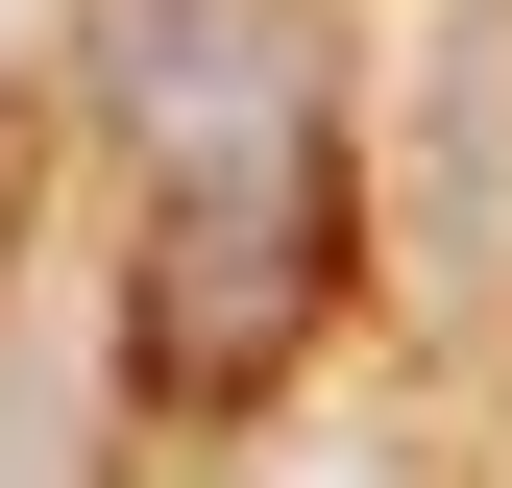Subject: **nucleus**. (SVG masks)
Here are the masks:
<instances>
[{
    "mask_svg": "<svg viewBox=\"0 0 512 488\" xmlns=\"http://www.w3.org/2000/svg\"><path fill=\"white\" fill-rule=\"evenodd\" d=\"M98 122L147 171V342L171 415H244L269 366L342 318V98H317V25L293 0H98Z\"/></svg>",
    "mask_w": 512,
    "mask_h": 488,
    "instance_id": "1",
    "label": "nucleus"
}]
</instances>
